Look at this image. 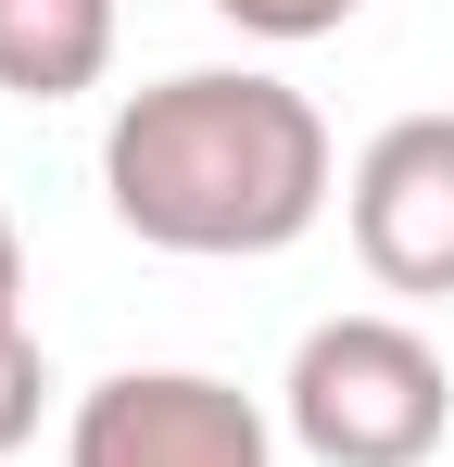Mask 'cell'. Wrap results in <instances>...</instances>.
I'll list each match as a JSON object with an SVG mask.
<instances>
[{
    "label": "cell",
    "instance_id": "6da1fadb",
    "mask_svg": "<svg viewBox=\"0 0 454 467\" xmlns=\"http://www.w3.org/2000/svg\"><path fill=\"white\" fill-rule=\"evenodd\" d=\"M341 190L328 152V114L265 64H190V77H151L114 101L101 127V202L114 228L151 253H190V265H253V253H291Z\"/></svg>",
    "mask_w": 454,
    "mask_h": 467
},
{
    "label": "cell",
    "instance_id": "7a4b0ae2",
    "mask_svg": "<svg viewBox=\"0 0 454 467\" xmlns=\"http://www.w3.org/2000/svg\"><path fill=\"white\" fill-rule=\"evenodd\" d=\"M278 430L315 467H429L442 430H454V367L404 316H328V328L291 341Z\"/></svg>",
    "mask_w": 454,
    "mask_h": 467
},
{
    "label": "cell",
    "instance_id": "3957f363",
    "mask_svg": "<svg viewBox=\"0 0 454 467\" xmlns=\"http://www.w3.org/2000/svg\"><path fill=\"white\" fill-rule=\"evenodd\" d=\"M64 467H278V417L215 367H114L76 391Z\"/></svg>",
    "mask_w": 454,
    "mask_h": 467
},
{
    "label": "cell",
    "instance_id": "277c9868",
    "mask_svg": "<svg viewBox=\"0 0 454 467\" xmlns=\"http://www.w3.org/2000/svg\"><path fill=\"white\" fill-rule=\"evenodd\" d=\"M341 215L378 291L454 304V114H391L341 177Z\"/></svg>",
    "mask_w": 454,
    "mask_h": 467
},
{
    "label": "cell",
    "instance_id": "5b68a950",
    "mask_svg": "<svg viewBox=\"0 0 454 467\" xmlns=\"http://www.w3.org/2000/svg\"><path fill=\"white\" fill-rule=\"evenodd\" d=\"M114 77V0H0V88L76 101Z\"/></svg>",
    "mask_w": 454,
    "mask_h": 467
},
{
    "label": "cell",
    "instance_id": "8992f818",
    "mask_svg": "<svg viewBox=\"0 0 454 467\" xmlns=\"http://www.w3.org/2000/svg\"><path fill=\"white\" fill-rule=\"evenodd\" d=\"M38 404H51V354H38V328H0V455L38 442Z\"/></svg>",
    "mask_w": 454,
    "mask_h": 467
},
{
    "label": "cell",
    "instance_id": "52a82bcc",
    "mask_svg": "<svg viewBox=\"0 0 454 467\" xmlns=\"http://www.w3.org/2000/svg\"><path fill=\"white\" fill-rule=\"evenodd\" d=\"M240 38H265V51H303V38H341L366 0H215Z\"/></svg>",
    "mask_w": 454,
    "mask_h": 467
},
{
    "label": "cell",
    "instance_id": "ba28073f",
    "mask_svg": "<svg viewBox=\"0 0 454 467\" xmlns=\"http://www.w3.org/2000/svg\"><path fill=\"white\" fill-rule=\"evenodd\" d=\"M0 328H26V240H13V215H0Z\"/></svg>",
    "mask_w": 454,
    "mask_h": 467
}]
</instances>
